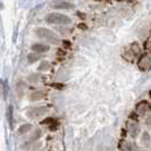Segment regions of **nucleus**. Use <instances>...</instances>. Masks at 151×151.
<instances>
[{"instance_id": "1", "label": "nucleus", "mask_w": 151, "mask_h": 151, "mask_svg": "<svg viewBox=\"0 0 151 151\" xmlns=\"http://www.w3.org/2000/svg\"><path fill=\"white\" fill-rule=\"evenodd\" d=\"M45 21L50 24H58V25H66L70 24L72 19L67 15H64L60 13H50L45 16Z\"/></svg>"}, {"instance_id": "2", "label": "nucleus", "mask_w": 151, "mask_h": 151, "mask_svg": "<svg viewBox=\"0 0 151 151\" xmlns=\"http://www.w3.org/2000/svg\"><path fill=\"white\" fill-rule=\"evenodd\" d=\"M35 34L38 35L39 38L43 39V40H47L49 42H52V43H57V37L56 34L53 33L52 31L48 30V29H45V27H39L35 30Z\"/></svg>"}, {"instance_id": "3", "label": "nucleus", "mask_w": 151, "mask_h": 151, "mask_svg": "<svg viewBox=\"0 0 151 151\" xmlns=\"http://www.w3.org/2000/svg\"><path fill=\"white\" fill-rule=\"evenodd\" d=\"M140 52H141V48H140V45H139V43L134 42V43H132V45H129V48L125 50V52H124V55H123V57H124L126 60L133 61L136 56L140 55Z\"/></svg>"}, {"instance_id": "4", "label": "nucleus", "mask_w": 151, "mask_h": 151, "mask_svg": "<svg viewBox=\"0 0 151 151\" xmlns=\"http://www.w3.org/2000/svg\"><path fill=\"white\" fill-rule=\"evenodd\" d=\"M137 66L141 70H149L151 69V51L143 53L137 61Z\"/></svg>"}, {"instance_id": "5", "label": "nucleus", "mask_w": 151, "mask_h": 151, "mask_svg": "<svg viewBox=\"0 0 151 151\" xmlns=\"http://www.w3.org/2000/svg\"><path fill=\"white\" fill-rule=\"evenodd\" d=\"M48 111V108L45 106L41 107H34V108H31L30 110L27 111V116L31 117V118H35L38 116H41Z\"/></svg>"}, {"instance_id": "6", "label": "nucleus", "mask_w": 151, "mask_h": 151, "mask_svg": "<svg viewBox=\"0 0 151 151\" xmlns=\"http://www.w3.org/2000/svg\"><path fill=\"white\" fill-rule=\"evenodd\" d=\"M51 6L55 9H73L74 4L69 2V1H65V0H56L55 2H52Z\"/></svg>"}, {"instance_id": "7", "label": "nucleus", "mask_w": 151, "mask_h": 151, "mask_svg": "<svg viewBox=\"0 0 151 151\" xmlns=\"http://www.w3.org/2000/svg\"><path fill=\"white\" fill-rule=\"evenodd\" d=\"M127 129H129V134H131L132 137H136L137 134L140 133V126H139V124H137V122L135 119L127 122Z\"/></svg>"}, {"instance_id": "8", "label": "nucleus", "mask_w": 151, "mask_h": 151, "mask_svg": "<svg viewBox=\"0 0 151 151\" xmlns=\"http://www.w3.org/2000/svg\"><path fill=\"white\" fill-rule=\"evenodd\" d=\"M149 108H150V105L148 104V101L143 100V101H140V102L136 105L135 111H136V114H139V115H142V116H143L144 114L149 110Z\"/></svg>"}, {"instance_id": "9", "label": "nucleus", "mask_w": 151, "mask_h": 151, "mask_svg": "<svg viewBox=\"0 0 151 151\" xmlns=\"http://www.w3.org/2000/svg\"><path fill=\"white\" fill-rule=\"evenodd\" d=\"M49 49H50L49 45H43V43H34V45H32V50L35 51V52H39V53L47 52Z\"/></svg>"}, {"instance_id": "10", "label": "nucleus", "mask_w": 151, "mask_h": 151, "mask_svg": "<svg viewBox=\"0 0 151 151\" xmlns=\"http://www.w3.org/2000/svg\"><path fill=\"white\" fill-rule=\"evenodd\" d=\"M42 124L48 125L49 129H51V131H55V129L58 127V122L56 121L55 118H47V119H45V121L42 122Z\"/></svg>"}, {"instance_id": "11", "label": "nucleus", "mask_w": 151, "mask_h": 151, "mask_svg": "<svg viewBox=\"0 0 151 151\" xmlns=\"http://www.w3.org/2000/svg\"><path fill=\"white\" fill-rule=\"evenodd\" d=\"M45 96V93L43 91H37V92H33L30 96V100L31 101H39L41 99H43Z\"/></svg>"}, {"instance_id": "12", "label": "nucleus", "mask_w": 151, "mask_h": 151, "mask_svg": "<svg viewBox=\"0 0 151 151\" xmlns=\"http://www.w3.org/2000/svg\"><path fill=\"white\" fill-rule=\"evenodd\" d=\"M150 140H151V137H150V135H149V133H148V132H143L142 139H141V141H142L143 145L148 147V145L150 144Z\"/></svg>"}, {"instance_id": "13", "label": "nucleus", "mask_w": 151, "mask_h": 151, "mask_svg": "<svg viewBox=\"0 0 151 151\" xmlns=\"http://www.w3.org/2000/svg\"><path fill=\"white\" fill-rule=\"evenodd\" d=\"M31 129H32V125H30V124H25V125H23V126L19 127L18 133H19V134H24V133H26L27 131H31Z\"/></svg>"}, {"instance_id": "14", "label": "nucleus", "mask_w": 151, "mask_h": 151, "mask_svg": "<svg viewBox=\"0 0 151 151\" xmlns=\"http://www.w3.org/2000/svg\"><path fill=\"white\" fill-rule=\"evenodd\" d=\"M39 59V56L38 55H34V53H30L29 55V57H27V60L30 61L31 64L32 63H34V61H37Z\"/></svg>"}, {"instance_id": "15", "label": "nucleus", "mask_w": 151, "mask_h": 151, "mask_svg": "<svg viewBox=\"0 0 151 151\" xmlns=\"http://www.w3.org/2000/svg\"><path fill=\"white\" fill-rule=\"evenodd\" d=\"M49 67H50L49 63H47V61H43V63L40 65V67H39V70H47V69H49Z\"/></svg>"}, {"instance_id": "16", "label": "nucleus", "mask_w": 151, "mask_h": 151, "mask_svg": "<svg viewBox=\"0 0 151 151\" xmlns=\"http://www.w3.org/2000/svg\"><path fill=\"white\" fill-rule=\"evenodd\" d=\"M144 48H145V49H148V50H151V37H149V39L145 41V43H144Z\"/></svg>"}, {"instance_id": "17", "label": "nucleus", "mask_w": 151, "mask_h": 151, "mask_svg": "<svg viewBox=\"0 0 151 151\" xmlns=\"http://www.w3.org/2000/svg\"><path fill=\"white\" fill-rule=\"evenodd\" d=\"M64 47H65V48H70V42L64 41Z\"/></svg>"}, {"instance_id": "18", "label": "nucleus", "mask_w": 151, "mask_h": 151, "mask_svg": "<svg viewBox=\"0 0 151 151\" xmlns=\"http://www.w3.org/2000/svg\"><path fill=\"white\" fill-rule=\"evenodd\" d=\"M147 124H148V126H151V117H149L147 119Z\"/></svg>"}, {"instance_id": "19", "label": "nucleus", "mask_w": 151, "mask_h": 151, "mask_svg": "<svg viewBox=\"0 0 151 151\" xmlns=\"http://www.w3.org/2000/svg\"><path fill=\"white\" fill-rule=\"evenodd\" d=\"M61 85H63V84H52V86H55V88H63V86H61Z\"/></svg>"}, {"instance_id": "20", "label": "nucleus", "mask_w": 151, "mask_h": 151, "mask_svg": "<svg viewBox=\"0 0 151 151\" xmlns=\"http://www.w3.org/2000/svg\"><path fill=\"white\" fill-rule=\"evenodd\" d=\"M149 96H150V98H151V91L149 92ZM150 108H151V104H150Z\"/></svg>"}, {"instance_id": "21", "label": "nucleus", "mask_w": 151, "mask_h": 151, "mask_svg": "<svg viewBox=\"0 0 151 151\" xmlns=\"http://www.w3.org/2000/svg\"><path fill=\"white\" fill-rule=\"evenodd\" d=\"M143 151H144V150H143Z\"/></svg>"}]
</instances>
